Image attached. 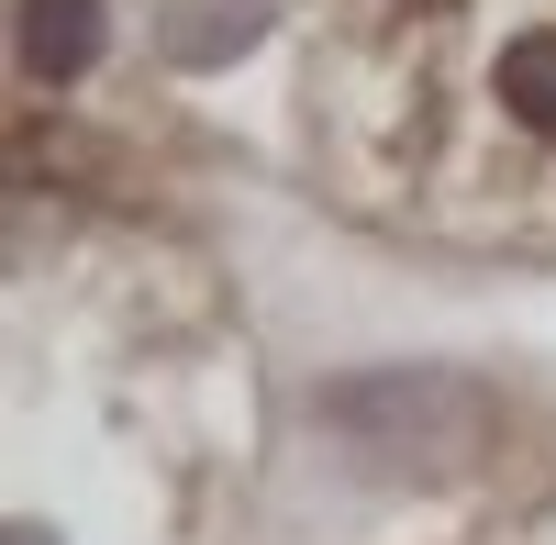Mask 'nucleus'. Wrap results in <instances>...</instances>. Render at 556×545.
Wrapping results in <instances>:
<instances>
[{
  "label": "nucleus",
  "mask_w": 556,
  "mask_h": 545,
  "mask_svg": "<svg viewBox=\"0 0 556 545\" xmlns=\"http://www.w3.org/2000/svg\"><path fill=\"white\" fill-rule=\"evenodd\" d=\"M278 0H167L156 12V45H167V67H235L245 45L267 34Z\"/></svg>",
  "instance_id": "nucleus-2"
},
{
  "label": "nucleus",
  "mask_w": 556,
  "mask_h": 545,
  "mask_svg": "<svg viewBox=\"0 0 556 545\" xmlns=\"http://www.w3.org/2000/svg\"><path fill=\"white\" fill-rule=\"evenodd\" d=\"M323 434L345 445L367 479H468L501 445V401L456 368H367L345 390H323Z\"/></svg>",
  "instance_id": "nucleus-1"
},
{
  "label": "nucleus",
  "mask_w": 556,
  "mask_h": 545,
  "mask_svg": "<svg viewBox=\"0 0 556 545\" xmlns=\"http://www.w3.org/2000/svg\"><path fill=\"white\" fill-rule=\"evenodd\" d=\"M0 545H56V534H45V523H12V534H0Z\"/></svg>",
  "instance_id": "nucleus-5"
},
{
  "label": "nucleus",
  "mask_w": 556,
  "mask_h": 545,
  "mask_svg": "<svg viewBox=\"0 0 556 545\" xmlns=\"http://www.w3.org/2000/svg\"><path fill=\"white\" fill-rule=\"evenodd\" d=\"M501 101L523 134H556V34H513L501 45Z\"/></svg>",
  "instance_id": "nucleus-4"
},
{
  "label": "nucleus",
  "mask_w": 556,
  "mask_h": 545,
  "mask_svg": "<svg viewBox=\"0 0 556 545\" xmlns=\"http://www.w3.org/2000/svg\"><path fill=\"white\" fill-rule=\"evenodd\" d=\"M101 56V0H23V67L34 78H78Z\"/></svg>",
  "instance_id": "nucleus-3"
}]
</instances>
